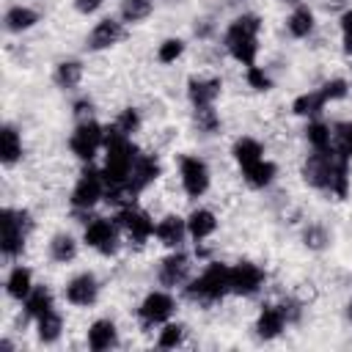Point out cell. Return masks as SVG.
I'll return each instance as SVG.
<instances>
[{
	"label": "cell",
	"mask_w": 352,
	"mask_h": 352,
	"mask_svg": "<svg viewBox=\"0 0 352 352\" xmlns=\"http://www.w3.org/2000/svg\"><path fill=\"white\" fill-rule=\"evenodd\" d=\"M220 80L212 77V80H190L187 82V96L192 102V107H206L212 104L217 96H220Z\"/></svg>",
	"instance_id": "cell-18"
},
{
	"label": "cell",
	"mask_w": 352,
	"mask_h": 352,
	"mask_svg": "<svg viewBox=\"0 0 352 352\" xmlns=\"http://www.w3.org/2000/svg\"><path fill=\"white\" fill-rule=\"evenodd\" d=\"M349 316H352V305H349Z\"/></svg>",
	"instance_id": "cell-48"
},
{
	"label": "cell",
	"mask_w": 352,
	"mask_h": 352,
	"mask_svg": "<svg viewBox=\"0 0 352 352\" xmlns=\"http://www.w3.org/2000/svg\"><path fill=\"white\" fill-rule=\"evenodd\" d=\"M69 146H72V151H74L80 160L91 162L94 154L99 151V146H104V126H99V124L91 121V118H88V121H80L77 129L72 132Z\"/></svg>",
	"instance_id": "cell-6"
},
{
	"label": "cell",
	"mask_w": 352,
	"mask_h": 352,
	"mask_svg": "<svg viewBox=\"0 0 352 352\" xmlns=\"http://www.w3.org/2000/svg\"><path fill=\"white\" fill-rule=\"evenodd\" d=\"M36 19H38L36 11H30L25 6H14V8L6 11V28L8 30H28V28L36 25Z\"/></svg>",
	"instance_id": "cell-32"
},
{
	"label": "cell",
	"mask_w": 352,
	"mask_h": 352,
	"mask_svg": "<svg viewBox=\"0 0 352 352\" xmlns=\"http://www.w3.org/2000/svg\"><path fill=\"white\" fill-rule=\"evenodd\" d=\"M148 14H151V0H124V6H121L124 22H140Z\"/></svg>",
	"instance_id": "cell-35"
},
{
	"label": "cell",
	"mask_w": 352,
	"mask_h": 352,
	"mask_svg": "<svg viewBox=\"0 0 352 352\" xmlns=\"http://www.w3.org/2000/svg\"><path fill=\"white\" fill-rule=\"evenodd\" d=\"M217 228V220L209 209H195L190 217H187V234L198 242V239H206L212 231Z\"/></svg>",
	"instance_id": "cell-21"
},
{
	"label": "cell",
	"mask_w": 352,
	"mask_h": 352,
	"mask_svg": "<svg viewBox=\"0 0 352 352\" xmlns=\"http://www.w3.org/2000/svg\"><path fill=\"white\" fill-rule=\"evenodd\" d=\"M63 294H66V300L72 305H91L96 300V294H99V283H96V278L91 272H82V275H77V278H72L66 283Z\"/></svg>",
	"instance_id": "cell-14"
},
{
	"label": "cell",
	"mask_w": 352,
	"mask_h": 352,
	"mask_svg": "<svg viewBox=\"0 0 352 352\" xmlns=\"http://www.w3.org/2000/svg\"><path fill=\"white\" fill-rule=\"evenodd\" d=\"M182 338H184V327H182V324H165V327L160 330L157 344H160L162 349H173V346L182 344Z\"/></svg>",
	"instance_id": "cell-38"
},
{
	"label": "cell",
	"mask_w": 352,
	"mask_h": 352,
	"mask_svg": "<svg viewBox=\"0 0 352 352\" xmlns=\"http://www.w3.org/2000/svg\"><path fill=\"white\" fill-rule=\"evenodd\" d=\"M74 116H77L80 121H88V118H91V102H77V104H74Z\"/></svg>",
	"instance_id": "cell-45"
},
{
	"label": "cell",
	"mask_w": 352,
	"mask_h": 352,
	"mask_svg": "<svg viewBox=\"0 0 352 352\" xmlns=\"http://www.w3.org/2000/svg\"><path fill=\"white\" fill-rule=\"evenodd\" d=\"M341 36H344V52L352 55V8L341 14Z\"/></svg>",
	"instance_id": "cell-43"
},
{
	"label": "cell",
	"mask_w": 352,
	"mask_h": 352,
	"mask_svg": "<svg viewBox=\"0 0 352 352\" xmlns=\"http://www.w3.org/2000/svg\"><path fill=\"white\" fill-rule=\"evenodd\" d=\"M80 77H82V66H80L77 60H63V63H58L55 80H58V85H60V88H66V91L77 88Z\"/></svg>",
	"instance_id": "cell-33"
},
{
	"label": "cell",
	"mask_w": 352,
	"mask_h": 352,
	"mask_svg": "<svg viewBox=\"0 0 352 352\" xmlns=\"http://www.w3.org/2000/svg\"><path fill=\"white\" fill-rule=\"evenodd\" d=\"M344 0H327V8H338Z\"/></svg>",
	"instance_id": "cell-46"
},
{
	"label": "cell",
	"mask_w": 352,
	"mask_h": 352,
	"mask_svg": "<svg viewBox=\"0 0 352 352\" xmlns=\"http://www.w3.org/2000/svg\"><path fill=\"white\" fill-rule=\"evenodd\" d=\"M182 52H184V41L182 38H165L160 44V50H157V58H160V63H173Z\"/></svg>",
	"instance_id": "cell-36"
},
{
	"label": "cell",
	"mask_w": 352,
	"mask_h": 352,
	"mask_svg": "<svg viewBox=\"0 0 352 352\" xmlns=\"http://www.w3.org/2000/svg\"><path fill=\"white\" fill-rule=\"evenodd\" d=\"M333 160H336V148H324V151L308 154V160H305V165H302V179H305L311 187L327 190V179H330Z\"/></svg>",
	"instance_id": "cell-10"
},
{
	"label": "cell",
	"mask_w": 352,
	"mask_h": 352,
	"mask_svg": "<svg viewBox=\"0 0 352 352\" xmlns=\"http://www.w3.org/2000/svg\"><path fill=\"white\" fill-rule=\"evenodd\" d=\"M286 28H289V33H292V36H297V38L308 36V33L314 30V14H311V8L297 6V8L292 11V16H289Z\"/></svg>",
	"instance_id": "cell-27"
},
{
	"label": "cell",
	"mask_w": 352,
	"mask_h": 352,
	"mask_svg": "<svg viewBox=\"0 0 352 352\" xmlns=\"http://www.w3.org/2000/svg\"><path fill=\"white\" fill-rule=\"evenodd\" d=\"M322 94H324V99L327 102H333V99H344L346 96V80H327L324 85H322Z\"/></svg>",
	"instance_id": "cell-41"
},
{
	"label": "cell",
	"mask_w": 352,
	"mask_h": 352,
	"mask_svg": "<svg viewBox=\"0 0 352 352\" xmlns=\"http://www.w3.org/2000/svg\"><path fill=\"white\" fill-rule=\"evenodd\" d=\"M261 154H264V151H261V143L253 140V138H239V140L234 143V160L239 162V168H245V165L261 160Z\"/></svg>",
	"instance_id": "cell-29"
},
{
	"label": "cell",
	"mask_w": 352,
	"mask_h": 352,
	"mask_svg": "<svg viewBox=\"0 0 352 352\" xmlns=\"http://www.w3.org/2000/svg\"><path fill=\"white\" fill-rule=\"evenodd\" d=\"M187 275H190V258H187V253H182V250L170 253V256L160 264V283H162V286H182V283L187 280Z\"/></svg>",
	"instance_id": "cell-15"
},
{
	"label": "cell",
	"mask_w": 352,
	"mask_h": 352,
	"mask_svg": "<svg viewBox=\"0 0 352 352\" xmlns=\"http://www.w3.org/2000/svg\"><path fill=\"white\" fill-rule=\"evenodd\" d=\"M283 324H286L283 311H280L278 305H264V308H261V314H258L256 330H258V336H261V338H275V336H280Z\"/></svg>",
	"instance_id": "cell-20"
},
{
	"label": "cell",
	"mask_w": 352,
	"mask_h": 352,
	"mask_svg": "<svg viewBox=\"0 0 352 352\" xmlns=\"http://www.w3.org/2000/svg\"><path fill=\"white\" fill-rule=\"evenodd\" d=\"M6 292L14 297V300H25L30 292H33V283H30V270L28 267H14L8 280H6Z\"/></svg>",
	"instance_id": "cell-25"
},
{
	"label": "cell",
	"mask_w": 352,
	"mask_h": 352,
	"mask_svg": "<svg viewBox=\"0 0 352 352\" xmlns=\"http://www.w3.org/2000/svg\"><path fill=\"white\" fill-rule=\"evenodd\" d=\"M154 234H157V239H160L162 245L179 248L182 239H184V234H187V220H182L179 214H168V217H162V220L157 223Z\"/></svg>",
	"instance_id": "cell-17"
},
{
	"label": "cell",
	"mask_w": 352,
	"mask_h": 352,
	"mask_svg": "<svg viewBox=\"0 0 352 352\" xmlns=\"http://www.w3.org/2000/svg\"><path fill=\"white\" fill-rule=\"evenodd\" d=\"M302 239H305V245L311 248V250H322V248H327V242H330V236H327V231L322 228V226H308L305 228V234H302Z\"/></svg>",
	"instance_id": "cell-39"
},
{
	"label": "cell",
	"mask_w": 352,
	"mask_h": 352,
	"mask_svg": "<svg viewBox=\"0 0 352 352\" xmlns=\"http://www.w3.org/2000/svg\"><path fill=\"white\" fill-rule=\"evenodd\" d=\"M157 176H160V162H157V157H154V154H138L135 162H132L126 187H129L132 195H138V192L146 190Z\"/></svg>",
	"instance_id": "cell-13"
},
{
	"label": "cell",
	"mask_w": 352,
	"mask_h": 352,
	"mask_svg": "<svg viewBox=\"0 0 352 352\" xmlns=\"http://www.w3.org/2000/svg\"><path fill=\"white\" fill-rule=\"evenodd\" d=\"M118 132H124V135H132L138 126H140V116H138V110H132V107H126V110H121V116L116 118V124H113Z\"/></svg>",
	"instance_id": "cell-40"
},
{
	"label": "cell",
	"mask_w": 352,
	"mask_h": 352,
	"mask_svg": "<svg viewBox=\"0 0 352 352\" xmlns=\"http://www.w3.org/2000/svg\"><path fill=\"white\" fill-rule=\"evenodd\" d=\"M242 176H245V182L250 187H267L272 182V176H275V165L267 162V160H256V162L242 168Z\"/></svg>",
	"instance_id": "cell-23"
},
{
	"label": "cell",
	"mask_w": 352,
	"mask_h": 352,
	"mask_svg": "<svg viewBox=\"0 0 352 352\" xmlns=\"http://www.w3.org/2000/svg\"><path fill=\"white\" fill-rule=\"evenodd\" d=\"M182 187L190 198H201L209 187V168L198 157H182Z\"/></svg>",
	"instance_id": "cell-8"
},
{
	"label": "cell",
	"mask_w": 352,
	"mask_h": 352,
	"mask_svg": "<svg viewBox=\"0 0 352 352\" xmlns=\"http://www.w3.org/2000/svg\"><path fill=\"white\" fill-rule=\"evenodd\" d=\"M305 138L308 143L314 146V151H324V148H333V129L322 121H311L305 126Z\"/></svg>",
	"instance_id": "cell-28"
},
{
	"label": "cell",
	"mask_w": 352,
	"mask_h": 352,
	"mask_svg": "<svg viewBox=\"0 0 352 352\" xmlns=\"http://www.w3.org/2000/svg\"><path fill=\"white\" fill-rule=\"evenodd\" d=\"M258 28H261V19L256 14H242V16H236L228 25V30H226V50L234 55V60H239L245 66L256 63Z\"/></svg>",
	"instance_id": "cell-2"
},
{
	"label": "cell",
	"mask_w": 352,
	"mask_h": 352,
	"mask_svg": "<svg viewBox=\"0 0 352 352\" xmlns=\"http://www.w3.org/2000/svg\"><path fill=\"white\" fill-rule=\"evenodd\" d=\"M82 242H85L88 248L104 253V256L116 253V242H118V239H116V223H110V220H104V217H94V220L85 226V231H82Z\"/></svg>",
	"instance_id": "cell-9"
},
{
	"label": "cell",
	"mask_w": 352,
	"mask_h": 352,
	"mask_svg": "<svg viewBox=\"0 0 352 352\" xmlns=\"http://www.w3.org/2000/svg\"><path fill=\"white\" fill-rule=\"evenodd\" d=\"M248 85L256 88V91H267L270 88V77L253 63V66H248Z\"/></svg>",
	"instance_id": "cell-42"
},
{
	"label": "cell",
	"mask_w": 352,
	"mask_h": 352,
	"mask_svg": "<svg viewBox=\"0 0 352 352\" xmlns=\"http://www.w3.org/2000/svg\"><path fill=\"white\" fill-rule=\"evenodd\" d=\"M135 157H138V151H135L129 135L118 132L116 126H107L104 129V168H102L104 184L107 187L126 184Z\"/></svg>",
	"instance_id": "cell-1"
},
{
	"label": "cell",
	"mask_w": 352,
	"mask_h": 352,
	"mask_svg": "<svg viewBox=\"0 0 352 352\" xmlns=\"http://www.w3.org/2000/svg\"><path fill=\"white\" fill-rule=\"evenodd\" d=\"M36 330H38V338L44 344H52V341H58V336L63 330V322H60V316L55 311H47L44 316L36 319Z\"/></svg>",
	"instance_id": "cell-31"
},
{
	"label": "cell",
	"mask_w": 352,
	"mask_h": 352,
	"mask_svg": "<svg viewBox=\"0 0 352 352\" xmlns=\"http://www.w3.org/2000/svg\"><path fill=\"white\" fill-rule=\"evenodd\" d=\"M74 6H77V11L91 14V11H96V8L102 6V0H74Z\"/></svg>",
	"instance_id": "cell-44"
},
{
	"label": "cell",
	"mask_w": 352,
	"mask_h": 352,
	"mask_svg": "<svg viewBox=\"0 0 352 352\" xmlns=\"http://www.w3.org/2000/svg\"><path fill=\"white\" fill-rule=\"evenodd\" d=\"M116 226L118 228H124L126 234H129V239L132 242H146L151 234H154V220L143 212V209H135V206H124V209H118V214H116Z\"/></svg>",
	"instance_id": "cell-7"
},
{
	"label": "cell",
	"mask_w": 352,
	"mask_h": 352,
	"mask_svg": "<svg viewBox=\"0 0 352 352\" xmlns=\"http://www.w3.org/2000/svg\"><path fill=\"white\" fill-rule=\"evenodd\" d=\"M19 157H22L19 132L14 126H3L0 129V160H3V165H14Z\"/></svg>",
	"instance_id": "cell-22"
},
{
	"label": "cell",
	"mask_w": 352,
	"mask_h": 352,
	"mask_svg": "<svg viewBox=\"0 0 352 352\" xmlns=\"http://www.w3.org/2000/svg\"><path fill=\"white\" fill-rule=\"evenodd\" d=\"M116 344H118V333H116V324L110 319H99L88 327V346L94 352H104Z\"/></svg>",
	"instance_id": "cell-19"
},
{
	"label": "cell",
	"mask_w": 352,
	"mask_h": 352,
	"mask_svg": "<svg viewBox=\"0 0 352 352\" xmlns=\"http://www.w3.org/2000/svg\"><path fill=\"white\" fill-rule=\"evenodd\" d=\"M47 311H52V294H50V289L47 286H33V292L25 297V314L33 316V319H38Z\"/></svg>",
	"instance_id": "cell-24"
},
{
	"label": "cell",
	"mask_w": 352,
	"mask_h": 352,
	"mask_svg": "<svg viewBox=\"0 0 352 352\" xmlns=\"http://www.w3.org/2000/svg\"><path fill=\"white\" fill-rule=\"evenodd\" d=\"M261 283H264V272L253 261H239L231 267V292L234 294L250 297L261 289Z\"/></svg>",
	"instance_id": "cell-12"
},
{
	"label": "cell",
	"mask_w": 352,
	"mask_h": 352,
	"mask_svg": "<svg viewBox=\"0 0 352 352\" xmlns=\"http://www.w3.org/2000/svg\"><path fill=\"white\" fill-rule=\"evenodd\" d=\"M121 36H124L121 22H116V19H102V22H96V28L91 30L88 47H91V50H107V47L118 44Z\"/></svg>",
	"instance_id": "cell-16"
},
{
	"label": "cell",
	"mask_w": 352,
	"mask_h": 352,
	"mask_svg": "<svg viewBox=\"0 0 352 352\" xmlns=\"http://www.w3.org/2000/svg\"><path fill=\"white\" fill-rule=\"evenodd\" d=\"M231 292V267L220 264V261H212L195 280L187 283L184 294L195 302H214L220 300L223 294Z\"/></svg>",
	"instance_id": "cell-3"
},
{
	"label": "cell",
	"mask_w": 352,
	"mask_h": 352,
	"mask_svg": "<svg viewBox=\"0 0 352 352\" xmlns=\"http://www.w3.org/2000/svg\"><path fill=\"white\" fill-rule=\"evenodd\" d=\"M28 228H30L28 212H14V209L0 212V248H3L6 258H14L22 253Z\"/></svg>",
	"instance_id": "cell-4"
},
{
	"label": "cell",
	"mask_w": 352,
	"mask_h": 352,
	"mask_svg": "<svg viewBox=\"0 0 352 352\" xmlns=\"http://www.w3.org/2000/svg\"><path fill=\"white\" fill-rule=\"evenodd\" d=\"M50 256L58 264H66V261H72L77 256V242L69 234H55L52 242H50Z\"/></svg>",
	"instance_id": "cell-30"
},
{
	"label": "cell",
	"mask_w": 352,
	"mask_h": 352,
	"mask_svg": "<svg viewBox=\"0 0 352 352\" xmlns=\"http://www.w3.org/2000/svg\"><path fill=\"white\" fill-rule=\"evenodd\" d=\"M324 104H327V99H324L322 91H308V94H300V96L294 99L292 110H294L297 116H316V113H322Z\"/></svg>",
	"instance_id": "cell-26"
},
{
	"label": "cell",
	"mask_w": 352,
	"mask_h": 352,
	"mask_svg": "<svg viewBox=\"0 0 352 352\" xmlns=\"http://www.w3.org/2000/svg\"><path fill=\"white\" fill-rule=\"evenodd\" d=\"M104 173L96 170V168H85L82 176L77 179L74 190H72V206L74 209H91L99 198H104Z\"/></svg>",
	"instance_id": "cell-5"
},
{
	"label": "cell",
	"mask_w": 352,
	"mask_h": 352,
	"mask_svg": "<svg viewBox=\"0 0 352 352\" xmlns=\"http://www.w3.org/2000/svg\"><path fill=\"white\" fill-rule=\"evenodd\" d=\"M333 148L341 151L344 157H352V121L333 126Z\"/></svg>",
	"instance_id": "cell-34"
},
{
	"label": "cell",
	"mask_w": 352,
	"mask_h": 352,
	"mask_svg": "<svg viewBox=\"0 0 352 352\" xmlns=\"http://www.w3.org/2000/svg\"><path fill=\"white\" fill-rule=\"evenodd\" d=\"M170 314H173V297L165 294V292H151V294L140 302V308H138V316H140L143 327L162 324Z\"/></svg>",
	"instance_id": "cell-11"
},
{
	"label": "cell",
	"mask_w": 352,
	"mask_h": 352,
	"mask_svg": "<svg viewBox=\"0 0 352 352\" xmlns=\"http://www.w3.org/2000/svg\"><path fill=\"white\" fill-rule=\"evenodd\" d=\"M217 124H220V118H217V113H214L212 104H206V107H195V126H198L201 132H214Z\"/></svg>",
	"instance_id": "cell-37"
},
{
	"label": "cell",
	"mask_w": 352,
	"mask_h": 352,
	"mask_svg": "<svg viewBox=\"0 0 352 352\" xmlns=\"http://www.w3.org/2000/svg\"><path fill=\"white\" fill-rule=\"evenodd\" d=\"M286 3H297V0H286Z\"/></svg>",
	"instance_id": "cell-47"
}]
</instances>
